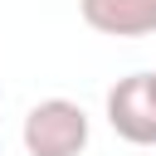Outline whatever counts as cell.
Segmentation results:
<instances>
[{
    "mask_svg": "<svg viewBox=\"0 0 156 156\" xmlns=\"http://www.w3.org/2000/svg\"><path fill=\"white\" fill-rule=\"evenodd\" d=\"M107 127L132 146H156V73H127L107 88Z\"/></svg>",
    "mask_w": 156,
    "mask_h": 156,
    "instance_id": "7a4b0ae2",
    "label": "cell"
},
{
    "mask_svg": "<svg viewBox=\"0 0 156 156\" xmlns=\"http://www.w3.org/2000/svg\"><path fill=\"white\" fill-rule=\"evenodd\" d=\"M20 141L29 156H83L88 146V112L73 98H44L24 112Z\"/></svg>",
    "mask_w": 156,
    "mask_h": 156,
    "instance_id": "6da1fadb",
    "label": "cell"
},
{
    "mask_svg": "<svg viewBox=\"0 0 156 156\" xmlns=\"http://www.w3.org/2000/svg\"><path fill=\"white\" fill-rule=\"evenodd\" d=\"M83 24L107 39H141L156 34V0H78Z\"/></svg>",
    "mask_w": 156,
    "mask_h": 156,
    "instance_id": "3957f363",
    "label": "cell"
}]
</instances>
